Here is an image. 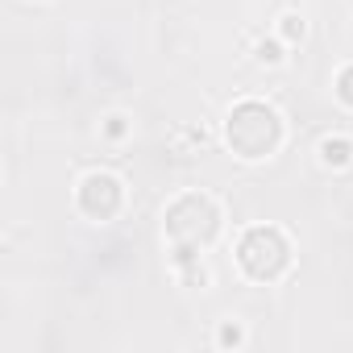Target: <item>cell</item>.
<instances>
[{
	"instance_id": "1",
	"label": "cell",
	"mask_w": 353,
	"mask_h": 353,
	"mask_svg": "<svg viewBox=\"0 0 353 353\" xmlns=\"http://www.w3.org/2000/svg\"><path fill=\"white\" fill-rule=\"evenodd\" d=\"M221 221H225L221 204L212 196H204V192H188V196L174 200L166 208V216H162V229H166V241L174 250V262L192 266L200 258V250H208L216 241Z\"/></svg>"
},
{
	"instance_id": "2",
	"label": "cell",
	"mask_w": 353,
	"mask_h": 353,
	"mask_svg": "<svg viewBox=\"0 0 353 353\" xmlns=\"http://www.w3.org/2000/svg\"><path fill=\"white\" fill-rule=\"evenodd\" d=\"M225 141H229V150H233L237 158L262 162V158H270V154L283 145V121H279V112H274L270 104H262V100H241V104L229 112V121H225Z\"/></svg>"
},
{
	"instance_id": "3",
	"label": "cell",
	"mask_w": 353,
	"mask_h": 353,
	"mask_svg": "<svg viewBox=\"0 0 353 353\" xmlns=\"http://www.w3.org/2000/svg\"><path fill=\"white\" fill-rule=\"evenodd\" d=\"M237 266H241L254 283H274V279H283V270L291 266V241H287L274 225H254V229H245V237L237 241Z\"/></svg>"
},
{
	"instance_id": "4",
	"label": "cell",
	"mask_w": 353,
	"mask_h": 353,
	"mask_svg": "<svg viewBox=\"0 0 353 353\" xmlns=\"http://www.w3.org/2000/svg\"><path fill=\"white\" fill-rule=\"evenodd\" d=\"M75 204L88 221H112L121 208H125V188L117 174H104V170H92L79 179V192H75Z\"/></svg>"
},
{
	"instance_id": "5",
	"label": "cell",
	"mask_w": 353,
	"mask_h": 353,
	"mask_svg": "<svg viewBox=\"0 0 353 353\" xmlns=\"http://www.w3.org/2000/svg\"><path fill=\"white\" fill-rule=\"evenodd\" d=\"M320 162L332 166V170L349 166V162H353V141H349V137H324V141H320Z\"/></svg>"
},
{
	"instance_id": "6",
	"label": "cell",
	"mask_w": 353,
	"mask_h": 353,
	"mask_svg": "<svg viewBox=\"0 0 353 353\" xmlns=\"http://www.w3.org/2000/svg\"><path fill=\"white\" fill-rule=\"evenodd\" d=\"M336 96H341L345 108H353V67H345V71L336 75Z\"/></svg>"
},
{
	"instance_id": "7",
	"label": "cell",
	"mask_w": 353,
	"mask_h": 353,
	"mask_svg": "<svg viewBox=\"0 0 353 353\" xmlns=\"http://www.w3.org/2000/svg\"><path fill=\"white\" fill-rule=\"evenodd\" d=\"M216 341H221L225 349H237V345L245 341V332H241V324H221V332H216Z\"/></svg>"
},
{
	"instance_id": "8",
	"label": "cell",
	"mask_w": 353,
	"mask_h": 353,
	"mask_svg": "<svg viewBox=\"0 0 353 353\" xmlns=\"http://www.w3.org/2000/svg\"><path fill=\"white\" fill-rule=\"evenodd\" d=\"M258 63H283V46L279 42H258Z\"/></svg>"
},
{
	"instance_id": "9",
	"label": "cell",
	"mask_w": 353,
	"mask_h": 353,
	"mask_svg": "<svg viewBox=\"0 0 353 353\" xmlns=\"http://www.w3.org/2000/svg\"><path fill=\"white\" fill-rule=\"evenodd\" d=\"M129 133V121L125 117H108V125H104V137H112V141H121Z\"/></svg>"
},
{
	"instance_id": "10",
	"label": "cell",
	"mask_w": 353,
	"mask_h": 353,
	"mask_svg": "<svg viewBox=\"0 0 353 353\" xmlns=\"http://www.w3.org/2000/svg\"><path fill=\"white\" fill-rule=\"evenodd\" d=\"M283 38H291V42L303 38V21L299 17H283Z\"/></svg>"
}]
</instances>
